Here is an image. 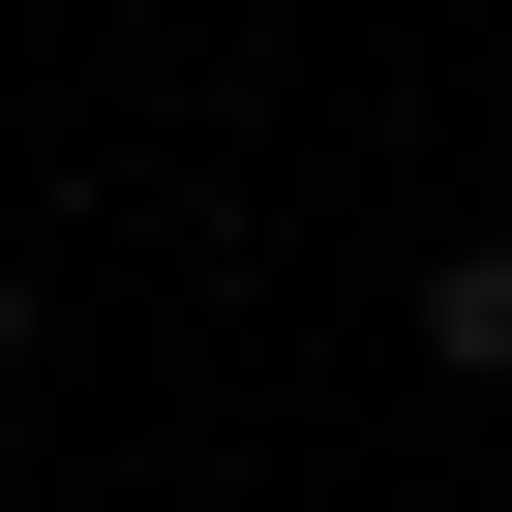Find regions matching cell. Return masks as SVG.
I'll return each mask as SVG.
<instances>
[{
	"label": "cell",
	"instance_id": "6da1fadb",
	"mask_svg": "<svg viewBox=\"0 0 512 512\" xmlns=\"http://www.w3.org/2000/svg\"><path fill=\"white\" fill-rule=\"evenodd\" d=\"M422 362H452V392H512V241H452V272H422Z\"/></svg>",
	"mask_w": 512,
	"mask_h": 512
},
{
	"label": "cell",
	"instance_id": "7a4b0ae2",
	"mask_svg": "<svg viewBox=\"0 0 512 512\" xmlns=\"http://www.w3.org/2000/svg\"><path fill=\"white\" fill-rule=\"evenodd\" d=\"M0 362H31V272H0Z\"/></svg>",
	"mask_w": 512,
	"mask_h": 512
}]
</instances>
